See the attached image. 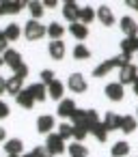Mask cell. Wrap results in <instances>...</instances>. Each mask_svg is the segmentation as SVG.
Returning a JSON list of instances; mask_svg holds the SVG:
<instances>
[{
    "mask_svg": "<svg viewBox=\"0 0 138 157\" xmlns=\"http://www.w3.org/2000/svg\"><path fill=\"white\" fill-rule=\"evenodd\" d=\"M129 58H132V56H127V54H119V56H114V58H108V60L99 63V65L93 69V75H95V78H104V75H108L112 69H116V67L121 69L123 65H127Z\"/></svg>",
    "mask_w": 138,
    "mask_h": 157,
    "instance_id": "cell-1",
    "label": "cell"
},
{
    "mask_svg": "<svg viewBox=\"0 0 138 157\" xmlns=\"http://www.w3.org/2000/svg\"><path fill=\"white\" fill-rule=\"evenodd\" d=\"M45 148H48L50 157H54V155H63L65 148H67V144H65V140H63L58 133H48V138H45Z\"/></svg>",
    "mask_w": 138,
    "mask_h": 157,
    "instance_id": "cell-2",
    "label": "cell"
},
{
    "mask_svg": "<svg viewBox=\"0 0 138 157\" xmlns=\"http://www.w3.org/2000/svg\"><path fill=\"white\" fill-rule=\"evenodd\" d=\"M24 35H26L28 41H39V39L45 37V26L39 24L37 20H30V22H26V26H24Z\"/></svg>",
    "mask_w": 138,
    "mask_h": 157,
    "instance_id": "cell-3",
    "label": "cell"
},
{
    "mask_svg": "<svg viewBox=\"0 0 138 157\" xmlns=\"http://www.w3.org/2000/svg\"><path fill=\"white\" fill-rule=\"evenodd\" d=\"M136 80H138V67H136V65L127 63V65H123V67L119 69V84H121V86L134 84Z\"/></svg>",
    "mask_w": 138,
    "mask_h": 157,
    "instance_id": "cell-4",
    "label": "cell"
},
{
    "mask_svg": "<svg viewBox=\"0 0 138 157\" xmlns=\"http://www.w3.org/2000/svg\"><path fill=\"white\" fill-rule=\"evenodd\" d=\"M24 7H28V2H24V0H0V15L20 13Z\"/></svg>",
    "mask_w": 138,
    "mask_h": 157,
    "instance_id": "cell-5",
    "label": "cell"
},
{
    "mask_svg": "<svg viewBox=\"0 0 138 157\" xmlns=\"http://www.w3.org/2000/svg\"><path fill=\"white\" fill-rule=\"evenodd\" d=\"M67 86H69L71 93H86V88H89L86 78H84L82 73H71V75L67 78Z\"/></svg>",
    "mask_w": 138,
    "mask_h": 157,
    "instance_id": "cell-6",
    "label": "cell"
},
{
    "mask_svg": "<svg viewBox=\"0 0 138 157\" xmlns=\"http://www.w3.org/2000/svg\"><path fill=\"white\" fill-rule=\"evenodd\" d=\"M54 127H56V121H54L52 114H41V116L37 118V131H39V133L48 136V133H52Z\"/></svg>",
    "mask_w": 138,
    "mask_h": 157,
    "instance_id": "cell-7",
    "label": "cell"
},
{
    "mask_svg": "<svg viewBox=\"0 0 138 157\" xmlns=\"http://www.w3.org/2000/svg\"><path fill=\"white\" fill-rule=\"evenodd\" d=\"M78 11H80V5L73 2V0H67V2L63 5V17L69 24H76L78 22Z\"/></svg>",
    "mask_w": 138,
    "mask_h": 157,
    "instance_id": "cell-8",
    "label": "cell"
},
{
    "mask_svg": "<svg viewBox=\"0 0 138 157\" xmlns=\"http://www.w3.org/2000/svg\"><path fill=\"white\" fill-rule=\"evenodd\" d=\"M78 110V105H76V101L73 99H61V103H58V116L61 118H71L73 116V112Z\"/></svg>",
    "mask_w": 138,
    "mask_h": 157,
    "instance_id": "cell-9",
    "label": "cell"
},
{
    "mask_svg": "<svg viewBox=\"0 0 138 157\" xmlns=\"http://www.w3.org/2000/svg\"><path fill=\"white\" fill-rule=\"evenodd\" d=\"M95 17L104 24V26H112L114 24V15H112V9L106 7V5H99L97 11H95Z\"/></svg>",
    "mask_w": 138,
    "mask_h": 157,
    "instance_id": "cell-10",
    "label": "cell"
},
{
    "mask_svg": "<svg viewBox=\"0 0 138 157\" xmlns=\"http://www.w3.org/2000/svg\"><path fill=\"white\" fill-rule=\"evenodd\" d=\"M121 30H123L125 37H138V24H136V20L129 17V15L121 17Z\"/></svg>",
    "mask_w": 138,
    "mask_h": 157,
    "instance_id": "cell-11",
    "label": "cell"
},
{
    "mask_svg": "<svg viewBox=\"0 0 138 157\" xmlns=\"http://www.w3.org/2000/svg\"><path fill=\"white\" fill-rule=\"evenodd\" d=\"M2 60H5V65L7 67H11V69H18L24 60H22V54L18 52V50H7L5 54H2Z\"/></svg>",
    "mask_w": 138,
    "mask_h": 157,
    "instance_id": "cell-12",
    "label": "cell"
},
{
    "mask_svg": "<svg viewBox=\"0 0 138 157\" xmlns=\"http://www.w3.org/2000/svg\"><path fill=\"white\" fill-rule=\"evenodd\" d=\"M65 43L58 39V41H50V45H48V54L54 58V60H63L65 58Z\"/></svg>",
    "mask_w": 138,
    "mask_h": 157,
    "instance_id": "cell-13",
    "label": "cell"
},
{
    "mask_svg": "<svg viewBox=\"0 0 138 157\" xmlns=\"http://www.w3.org/2000/svg\"><path fill=\"white\" fill-rule=\"evenodd\" d=\"M28 93L33 95V99H35V101H45V99H48V86H45V84H41V82L30 84V86H28Z\"/></svg>",
    "mask_w": 138,
    "mask_h": 157,
    "instance_id": "cell-14",
    "label": "cell"
},
{
    "mask_svg": "<svg viewBox=\"0 0 138 157\" xmlns=\"http://www.w3.org/2000/svg\"><path fill=\"white\" fill-rule=\"evenodd\" d=\"M104 93H106V97H108L110 101H121V99H123V86H121L119 82H112V84H108Z\"/></svg>",
    "mask_w": 138,
    "mask_h": 157,
    "instance_id": "cell-15",
    "label": "cell"
},
{
    "mask_svg": "<svg viewBox=\"0 0 138 157\" xmlns=\"http://www.w3.org/2000/svg\"><path fill=\"white\" fill-rule=\"evenodd\" d=\"M121 118L123 116H119V114H114V112H106V116H104V125H106V129H108V133L110 131H114V129H121Z\"/></svg>",
    "mask_w": 138,
    "mask_h": 157,
    "instance_id": "cell-16",
    "label": "cell"
},
{
    "mask_svg": "<svg viewBox=\"0 0 138 157\" xmlns=\"http://www.w3.org/2000/svg\"><path fill=\"white\" fill-rule=\"evenodd\" d=\"M5 151H7V155H22L24 142H22L20 138H11V140L5 142Z\"/></svg>",
    "mask_w": 138,
    "mask_h": 157,
    "instance_id": "cell-17",
    "label": "cell"
},
{
    "mask_svg": "<svg viewBox=\"0 0 138 157\" xmlns=\"http://www.w3.org/2000/svg\"><path fill=\"white\" fill-rule=\"evenodd\" d=\"M134 52H138V37H125L121 41V54L132 56Z\"/></svg>",
    "mask_w": 138,
    "mask_h": 157,
    "instance_id": "cell-18",
    "label": "cell"
},
{
    "mask_svg": "<svg viewBox=\"0 0 138 157\" xmlns=\"http://www.w3.org/2000/svg\"><path fill=\"white\" fill-rule=\"evenodd\" d=\"M15 101H18V105H22L24 110H30V108L35 105V99H33V95L28 93V88L20 90V93H18V97H15Z\"/></svg>",
    "mask_w": 138,
    "mask_h": 157,
    "instance_id": "cell-19",
    "label": "cell"
},
{
    "mask_svg": "<svg viewBox=\"0 0 138 157\" xmlns=\"http://www.w3.org/2000/svg\"><path fill=\"white\" fill-rule=\"evenodd\" d=\"M20 90H24V80H20V78L11 75V78L7 80V93H9V95H13V97H18V93H20Z\"/></svg>",
    "mask_w": 138,
    "mask_h": 157,
    "instance_id": "cell-20",
    "label": "cell"
},
{
    "mask_svg": "<svg viewBox=\"0 0 138 157\" xmlns=\"http://www.w3.org/2000/svg\"><path fill=\"white\" fill-rule=\"evenodd\" d=\"M63 93H65V84L61 80H54L52 84H48V97L52 99H63Z\"/></svg>",
    "mask_w": 138,
    "mask_h": 157,
    "instance_id": "cell-21",
    "label": "cell"
},
{
    "mask_svg": "<svg viewBox=\"0 0 138 157\" xmlns=\"http://www.w3.org/2000/svg\"><path fill=\"white\" fill-rule=\"evenodd\" d=\"M95 20V9L93 7H80V11H78V22L80 24H91Z\"/></svg>",
    "mask_w": 138,
    "mask_h": 157,
    "instance_id": "cell-22",
    "label": "cell"
},
{
    "mask_svg": "<svg viewBox=\"0 0 138 157\" xmlns=\"http://www.w3.org/2000/svg\"><path fill=\"white\" fill-rule=\"evenodd\" d=\"M69 33L78 39V41H84L86 37H89V28L84 26V24H80V22H76V24H69Z\"/></svg>",
    "mask_w": 138,
    "mask_h": 157,
    "instance_id": "cell-23",
    "label": "cell"
},
{
    "mask_svg": "<svg viewBox=\"0 0 138 157\" xmlns=\"http://www.w3.org/2000/svg\"><path fill=\"white\" fill-rule=\"evenodd\" d=\"M110 155H112V157H127V155H129V144H127L125 140H119V142H114V144H112V151H110Z\"/></svg>",
    "mask_w": 138,
    "mask_h": 157,
    "instance_id": "cell-24",
    "label": "cell"
},
{
    "mask_svg": "<svg viewBox=\"0 0 138 157\" xmlns=\"http://www.w3.org/2000/svg\"><path fill=\"white\" fill-rule=\"evenodd\" d=\"M45 35H50V39H52V41H58V39L65 35V28H63L58 22H52V24L45 28Z\"/></svg>",
    "mask_w": 138,
    "mask_h": 157,
    "instance_id": "cell-25",
    "label": "cell"
},
{
    "mask_svg": "<svg viewBox=\"0 0 138 157\" xmlns=\"http://www.w3.org/2000/svg\"><path fill=\"white\" fill-rule=\"evenodd\" d=\"M136 127H138L136 116H123V118H121V131H123V133H134Z\"/></svg>",
    "mask_w": 138,
    "mask_h": 157,
    "instance_id": "cell-26",
    "label": "cell"
},
{
    "mask_svg": "<svg viewBox=\"0 0 138 157\" xmlns=\"http://www.w3.org/2000/svg\"><path fill=\"white\" fill-rule=\"evenodd\" d=\"M91 133L97 138V142H106V140H108V129H106V125H104L101 121L91 127Z\"/></svg>",
    "mask_w": 138,
    "mask_h": 157,
    "instance_id": "cell-27",
    "label": "cell"
},
{
    "mask_svg": "<svg viewBox=\"0 0 138 157\" xmlns=\"http://www.w3.org/2000/svg\"><path fill=\"white\" fill-rule=\"evenodd\" d=\"M2 33H5V37H7V41H18V39H20V35H22V30H20V26H18V24H9Z\"/></svg>",
    "mask_w": 138,
    "mask_h": 157,
    "instance_id": "cell-28",
    "label": "cell"
},
{
    "mask_svg": "<svg viewBox=\"0 0 138 157\" xmlns=\"http://www.w3.org/2000/svg\"><path fill=\"white\" fill-rule=\"evenodd\" d=\"M73 58H76V60H86V58H91V50H89L84 43H78V45L73 48Z\"/></svg>",
    "mask_w": 138,
    "mask_h": 157,
    "instance_id": "cell-29",
    "label": "cell"
},
{
    "mask_svg": "<svg viewBox=\"0 0 138 157\" xmlns=\"http://www.w3.org/2000/svg\"><path fill=\"white\" fill-rule=\"evenodd\" d=\"M28 11H30V15H33V20H41V15H43V2H37V0H33V2H28Z\"/></svg>",
    "mask_w": 138,
    "mask_h": 157,
    "instance_id": "cell-30",
    "label": "cell"
},
{
    "mask_svg": "<svg viewBox=\"0 0 138 157\" xmlns=\"http://www.w3.org/2000/svg\"><path fill=\"white\" fill-rule=\"evenodd\" d=\"M69 157H86V146L82 142L69 144Z\"/></svg>",
    "mask_w": 138,
    "mask_h": 157,
    "instance_id": "cell-31",
    "label": "cell"
},
{
    "mask_svg": "<svg viewBox=\"0 0 138 157\" xmlns=\"http://www.w3.org/2000/svg\"><path fill=\"white\" fill-rule=\"evenodd\" d=\"M58 136H61L63 140H69V138L73 136V125H69V123H61V125H58Z\"/></svg>",
    "mask_w": 138,
    "mask_h": 157,
    "instance_id": "cell-32",
    "label": "cell"
},
{
    "mask_svg": "<svg viewBox=\"0 0 138 157\" xmlns=\"http://www.w3.org/2000/svg\"><path fill=\"white\" fill-rule=\"evenodd\" d=\"M86 133H89V131H86L82 125H73V136H71V138H73L76 142H82V140L86 138Z\"/></svg>",
    "mask_w": 138,
    "mask_h": 157,
    "instance_id": "cell-33",
    "label": "cell"
},
{
    "mask_svg": "<svg viewBox=\"0 0 138 157\" xmlns=\"http://www.w3.org/2000/svg\"><path fill=\"white\" fill-rule=\"evenodd\" d=\"M54 75H56L54 71H50V69H43V71H41V84H45V86H48V84H52V82L56 80Z\"/></svg>",
    "mask_w": 138,
    "mask_h": 157,
    "instance_id": "cell-34",
    "label": "cell"
},
{
    "mask_svg": "<svg viewBox=\"0 0 138 157\" xmlns=\"http://www.w3.org/2000/svg\"><path fill=\"white\" fill-rule=\"evenodd\" d=\"M13 75H15V78H20V80H26V78H28V67L22 63L18 69H13Z\"/></svg>",
    "mask_w": 138,
    "mask_h": 157,
    "instance_id": "cell-35",
    "label": "cell"
},
{
    "mask_svg": "<svg viewBox=\"0 0 138 157\" xmlns=\"http://www.w3.org/2000/svg\"><path fill=\"white\" fill-rule=\"evenodd\" d=\"M30 153H33V157H50V153H48L45 146H35Z\"/></svg>",
    "mask_w": 138,
    "mask_h": 157,
    "instance_id": "cell-36",
    "label": "cell"
},
{
    "mask_svg": "<svg viewBox=\"0 0 138 157\" xmlns=\"http://www.w3.org/2000/svg\"><path fill=\"white\" fill-rule=\"evenodd\" d=\"M7 50H9V41H7V37H5V33H2V30H0V52H2V54H5Z\"/></svg>",
    "mask_w": 138,
    "mask_h": 157,
    "instance_id": "cell-37",
    "label": "cell"
},
{
    "mask_svg": "<svg viewBox=\"0 0 138 157\" xmlns=\"http://www.w3.org/2000/svg\"><path fill=\"white\" fill-rule=\"evenodd\" d=\"M9 116V105L5 101H0V118H7Z\"/></svg>",
    "mask_w": 138,
    "mask_h": 157,
    "instance_id": "cell-38",
    "label": "cell"
},
{
    "mask_svg": "<svg viewBox=\"0 0 138 157\" xmlns=\"http://www.w3.org/2000/svg\"><path fill=\"white\" fill-rule=\"evenodd\" d=\"M5 93H7V80L0 78V95H5Z\"/></svg>",
    "mask_w": 138,
    "mask_h": 157,
    "instance_id": "cell-39",
    "label": "cell"
},
{
    "mask_svg": "<svg viewBox=\"0 0 138 157\" xmlns=\"http://www.w3.org/2000/svg\"><path fill=\"white\" fill-rule=\"evenodd\" d=\"M56 5H58V2H56V0H45V2H43V9H45V7H50V9H54Z\"/></svg>",
    "mask_w": 138,
    "mask_h": 157,
    "instance_id": "cell-40",
    "label": "cell"
},
{
    "mask_svg": "<svg viewBox=\"0 0 138 157\" xmlns=\"http://www.w3.org/2000/svg\"><path fill=\"white\" fill-rule=\"evenodd\" d=\"M127 7L134 9V11H138V0H127Z\"/></svg>",
    "mask_w": 138,
    "mask_h": 157,
    "instance_id": "cell-41",
    "label": "cell"
},
{
    "mask_svg": "<svg viewBox=\"0 0 138 157\" xmlns=\"http://www.w3.org/2000/svg\"><path fill=\"white\" fill-rule=\"evenodd\" d=\"M5 140H7V131H5L2 127H0V144H2Z\"/></svg>",
    "mask_w": 138,
    "mask_h": 157,
    "instance_id": "cell-42",
    "label": "cell"
},
{
    "mask_svg": "<svg viewBox=\"0 0 138 157\" xmlns=\"http://www.w3.org/2000/svg\"><path fill=\"white\" fill-rule=\"evenodd\" d=\"M132 86H134V93H136V97H138V80H136V82H134Z\"/></svg>",
    "mask_w": 138,
    "mask_h": 157,
    "instance_id": "cell-43",
    "label": "cell"
},
{
    "mask_svg": "<svg viewBox=\"0 0 138 157\" xmlns=\"http://www.w3.org/2000/svg\"><path fill=\"white\" fill-rule=\"evenodd\" d=\"M22 157H33V153H26V155H22Z\"/></svg>",
    "mask_w": 138,
    "mask_h": 157,
    "instance_id": "cell-44",
    "label": "cell"
},
{
    "mask_svg": "<svg viewBox=\"0 0 138 157\" xmlns=\"http://www.w3.org/2000/svg\"><path fill=\"white\" fill-rule=\"evenodd\" d=\"M7 157H22V155H7Z\"/></svg>",
    "mask_w": 138,
    "mask_h": 157,
    "instance_id": "cell-45",
    "label": "cell"
},
{
    "mask_svg": "<svg viewBox=\"0 0 138 157\" xmlns=\"http://www.w3.org/2000/svg\"><path fill=\"white\" fill-rule=\"evenodd\" d=\"M0 65H5V60H2V56H0Z\"/></svg>",
    "mask_w": 138,
    "mask_h": 157,
    "instance_id": "cell-46",
    "label": "cell"
},
{
    "mask_svg": "<svg viewBox=\"0 0 138 157\" xmlns=\"http://www.w3.org/2000/svg\"><path fill=\"white\" fill-rule=\"evenodd\" d=\"M136 121H138V118H136Z\"/></svg>",
    "mask_w": 138,
    "mask_h": 157,
    "instance_id": "cell-47",
    "label": "cell"
}]
</instances>
